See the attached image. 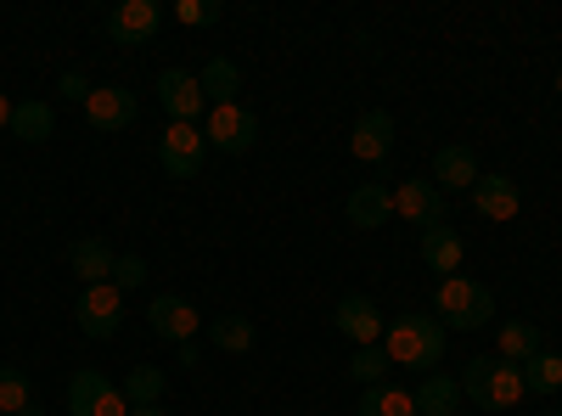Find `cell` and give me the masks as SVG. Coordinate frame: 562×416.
<instances>
[{
  "mask_svg": "<svg viewBox=\"0 0 562 416\" xmlns=\"http://www.w3.org/2000/svg\"><path fill=\"white\" fill-rule=\"evenodd\" d=\"M18 416H45V411H40V405H29V411H18Z\"/></svg>",
  "mask_w": 562,
  "mask_h": 416,
  "instance_id": "e575fe53",
  "label": "cell"
},
{
  "mask_svg": "<svg viewBox=\"0 0 562 416\" xmlns=\"http://www.w3.org/2000/svg\"><path fill=\"white\" fill-rule=\"evenodd\" d=\"M557 97H562V68H557Z\"/></svg>",
  "mask_w": 562,
  "mask_h": 416,
  "instance_id": "d590c367",
  "label": "cell"
},
{
  "mask_svg": "<svg viewBox=\"0 0 562 416\" xmlns=\"http://www.w3.org/2000/svg\"><path fill=\"white\" fill-rule=\"evenodd\" d=\"M540 349H546V344H540V327H535V321H506L501 338H495V355L512 360V366H524V360L540 355Z\"/></svg>",
  "mask_w": 562,
  "mask_h": 416,
  "instance_id": "cb8c5ba5",
  "label": "cell"
},
{
  "mask_svg": "<svg viewBox=\"0 0 562 416\" xmlns=\"http://www.w3.org/2000/svg\"><path fill=\"white\" fill-rule=\"evenodd\" d=\"M333 327H338V333H344L349 344L371 349V344H383V333H389V321H383V310L371 304V299L349 293V299H338V310H333Z\"/></svg>",
  "mask_w": 562,
  "mask_h": 416,
  "instance_id": "30bf717a",
  "label": "cell"
},
{
  "mask_svg": "<svg viewBox=\"0 0 562 416\" xmlns=\"http://www.w3.org/2000/svg\"><path fill=\"white\" fill-rule=\"evenodd\" d=\"M349 153H355L360 164H383V158L394 153V113H389V108L360 113L355 130H349Z\"/></svg>",
  "mask_w": 562,
  "mask_h": 416,
  "instance_id": "7c38bea8",
  "label": "cell"
},
{
  "mask_svg": "<svg viewBox=\"0 0 562 416\" xmlns=\"http://www.w3.org/2000/svg\"><path fill=\"white\" fill-rule=\"evenodd\" d=\"M158 23H164V12H158V0H119V7L108 12V40L113 45H147L153 34H158Z\"/></svg>",
  "mask_w": 562,
  "mask_h": 416,
  "instance_id": "9c48e42d",
  "label": "cell"
},
{
  "mask_svg": "<svg viewBox=\"0 0 562 416\" xmlns=\"http://www.w3.org/2000/svg\"><path fill=\"white\" fill-rule=\"evenodd\" d=\"M434 315L445 321V333H479L490 327L495 315V293L484 282H473V276H445V282L434 288Z\"/></svg>",
  "mask_w": 562,
  "mask_h": 416,
  "instance_id": "3957f363",
  "label": "cell"
},
{
  "mask_svg": "<svg viewBox=\"0 0 562 416\" xmlns=\"http://www.w3.org/2000/svg\"><path fill=\"white\" fill-rule=\"evenodd\" d=\"M175 18H180L186 29H214V23L225 18V7H220V0H180Z\"/></svg>",
  "mask_w": 562,
  "mask_h": 416,
  "instance_id": "f546056e",
  "label": "cell"
},
{
  "mask_svg": "<svg viewBox=\"0 0 562 416\" xmlns=\"http://www.w3.org/2000/svg\"><path fill=\"white\" fill-rule=\"evenodd\" d=\"M394 214L411 220V225H445V192L434 187V180H400L394 187Z\"/></svg>",
  "mask_w": 562,
  "mask_h": 416,
  "instance_id": "4fadbf2b",
  "label": "cell"
},
{
  "mask_svg": "<svg viewBox=\"0 0 562 416\" xmlns=\"http://www.w3.org/2000/svg\"><path fill=\"white\" fill-rule=\"evenodd\" d=\"M85 119L97 124V130H130L135 124V90L97 85V90H90V102H85Z\"/></svg>",
  "mask_w": 562,
  "mask_h": 416,
  "instance_id": "2e32d148",
  "label": "cell"
},
{
  "mask_svg": "<svg viewBox=\"0 0 562 416\" xmlns=\"http://www.w3.org/2000/svg\"><path fill=\"white\" fill-rule=\"evenodd\" d=\"M68 416H130V400L119 383H108L102 372H74L68 378Z\"/></svg>",
  "mask_w": 562,
  "mask_h": 416,
  "instance_id": "8992f818",
  "label": "cell"
},
{
  "mask_svg": "<svg viewBox=\"0 0 562 416\" xmlns=\"http://www.w3.org/2000/svg\"><path fill=\"white\" fill-rule=\"evenodd\" d=\"M12 108H18V102L7 97V90H0V130H12Z\"/></svg>",
  "mask_w": 562,
  "mask_h": 416,
  "instance_id": "d6a6232c",
  "label": "cell"
},
{
  "mask_svg": "<svg viewBox=\"0 0 562 416\" xmlns=\"http://www.w3.org/2000/svg\"><path fill=\"white\" fill-rule=\"evenodd\" d=\"M74 315H79V333H85V338H113V333L124 327V293H119L113 282H97V288L79 293Z\"/></svg>",
  "mask_w": 562,
  "mask_h": 416,
  "instance_id": "ba28073f",
  "label": "cell"
},
{
  "mask_svg": "<svg viewBox=\"0 0 562 416\" xmlns=\"http://www.w3.org/2000/svg\"><path fill=\"white\" fill-rule=\"evenodd\" d=\"M34 405V383L23 366H0V416H18Z\"/></svg>",
  "mask_w": 562,
  "mask_h": 416,
  "instance_id": "4316f807",
  "label": "cell"
},
{
  "mask_svg": "<svg viewBox=\"0 0 562 416\" xmlns=\"http://www.w3.org/2000/svg\"><path fill=\"white\" fill-rule=\"evenodd\" d=\"M344 214H349V225H360V231L389 225V220H394V187H383V180H366V187L349 192Z\"/></svg>",
  "mask_w": 562,
  "mask_h": 416,
  "instance_id": "e0dca14e",
  "label": "cell"
},
{
  "mask_svg": "<svg viewBox=\"0 0 562 416\" xmlns=\"http://www.w3.org/2000/svg\"><path fill=\"white\" fill-rule=\"evenodd\" d=\"M551 416H562V411H551Z\"/></svg>",
  "mask_w": 562,
  "mask_h": 416,
  "instance_id": "8d00e7d4",
  "label": "cell"
},
{
  "mask_svg": "<svg viewBox=\"0 0 562 416\" xmlns=\"http://www.w3.org/2000/svg\"><path fill=\"white\" fill-rule=\"evenodd\" d=\"M416 254H422L428 270H439V282H445V276H461L467 243H461L456 225H428V231H422V243H416Z\"/></svg>",
  "mask_w": 562,
  "mask_h": 416,
  "instance_id": "9a60e30c",
  "label": "cell"
},
{
  "mask_svg": "<svg viewBox=\"0 0 562 416\" xmlns=\"http://www.w3.org/2000/svg\"><path fill=\"white\" fill-rule=\"evenodd\" d=\"M209 338H214V349H225V355H248L254 338H259V327H254L248 315L231 310V315H214V321H209Z\"/></svg>",
  "mask_w": 562,
  "mask_h": 416,
  "instance_id": "603a6c76",
  "label": "cell"
},
{
  "mask_svg": "<svg viewBox=\"0 0 562 416\" xmlns=\"http://www.w3.org/2000/svg\"><path fill=\"white\" fill-rule=\"evenodd\" d=\"M140 282H147V259H140V254H119V265H113V288H119V293H135Z\"/></svg>",
  "mask_w": 562,
  "mask_h": 416,
  "instance_id": "4dcf8cb0",
  "label": "cell"
},
{
  "mask_svg": "<svg viewBox=\"0 0 562 416\" xmlns=\"http://www.w3.org/2000/svg\"><path fill=\"white\" fill-rule=\"evenodd\" d=\"M113 265H119V254L102 243V237H79L74 248H68V270L79 276L85 288H97V282H113Z\"/></svg>",
  "mask_w": 562,
  "mask_h": 416,
  "instance_id": "d6986e66",
  "label": "cell"
},
{
  "mask_svg": "<svg viewBox=\"0 0 562 416\" xmlns=\"http://www.w3.org/2000/svg\"><path fill=\"white\" fill-rule=\"evenodd\" d=\"M473 209L495 225H512L524 214V192H518V180H506V175H479V187H473Z\"/></svg>",
  "mask_w": 562,
  "mask_h": 416,
  "instance_id": "5bb4252c",
  "label": "cell"
},
{
  "mask_svg": "<svg viewBox=\"0 0 562 416\" xmlns=\"http://www.w3.org/2000/svg\"><path fill=\"white\" fill-rule=\"evenodd\" d=\"M355 416H416V400L405 389L378 383V389H366V400L355 405Z\"/></svg>",
  "mask_w": 562,
  "mask_h": 416,
  "instance_id": "484cf974",
  "label": "cell"
},
{
  "mask_svg": "<svg viewBox=\"0 0 562 416\" xmlns=\"http://www.w3.org/2000/svg\"><path fill=\"white\" fill-rule=\"evenodd\" d=\"M518 372H524V389H529V394H546V400H551V394L562 389V355H557V349H540V355H529V360L518 366Z\"/></svg>",
  "mask_w": 562,
  "mask_h": 416,
  "instance_id": "d4e9b609",
  "label": "cell"
},
{
  "mask_svg": "<svg viewBox=\"0 0 562 416\" xmlns=\"http://www.w3.org/2000/svg\"><path fill=\"white\" fill-rule=\"evenodd\" d=\"M461 400H473L479 411H506V405H518L529 389H524V372L512 360H501V355H473L461 366Z\"/></svg>",
  "mask_w": 562,
  "mask_h": 416,
  "instance_id": "7a4b0ae2",
  "label": "cell"
},
{
  "mask_svg": "<svg viewBox=\"0 0 562 416\" xmlns=\"http://www.w3.org/2000/svg\"><path fill=\"white\" fill-rule=\"evenodd\" d=\"M389 366H394V360H389V349H383V344H371V349H355L349 378H355V383H366V389H378V383L389 378Z\"/></svg>",
  "mask_w": 562,
  "mask_h": 416,
  "instance_id": "f1b7e54d",
  "label": "cell"
},
{
  "mask_svg": "<svg viewBox=\"0 0 562 416\" xmlns=\"http://www.w3.org/2000/svg\"><path fill=\"white\" fill-rule=\"evenodd\" d=\"M90 90H97V85H90L85 74H74V68L57 79V97H63V102H79V108H85V102H90Z\"/></svg>",
  "mask_w": 562,
  "mask_h": 416,
  "instance_id": "1f68e13d",
  "label": "cell"
},
{
  "mask_svg": "<svg viewBox=\"0 0 562 416\" xmlns=\"http://www.w3.org/2000/svg\"><path fill=\"white\" fill-rule=\"evenodd\" d=\"M445 321L439 315H394L389 333H383V349L394 366H411V372H434V366L445 360Z\"/></svg>",
  "mask_w": 562,
  "mask_h": 416,
  "instance_id": "6da1fadb",
  "label": "cell"
},
{
  "mask_svg": "<svg viewBox=\"0 0 562 416\" xmlns=\"http://www.w3.org/2000/svg\"><path fill=\"white\" fill-rule=\"evenodd\" d=\"M124 400H130V405H158V400H164V372H158V366H147V360L130 366V378H124Z\"/></svg>",
  "mask_w": 562,
  "mask_h": 416,
  "instance_id": "83f0119b",
  "label": "cell"
},
{
  "mask_svg": "<svg viewBox=\"0 0 562 416\" xmlns=\"http://www.w3.org/2000/svg\"><path fill=\"white\" fill-rule=\"evenodd\" d=\"M203 135H209V153H248L259 142V119L243 108V102H225V108H209L203 119Z\"/></svg>",
  "mask_w": 562,
  "mask_h": 416,
  "instance_id": "5b68a950",
  "label": "cell"
},
{
  "mask_svg": "<svg viewBox=\"0 0 562 416\" xmlns=\"http://www.w3.org/2000/svg\"><path fill=\"white\" fill-rule=\"evenodd\" d=\"M158 164L175 175V180H198L203 164H209V135L203 124H169L158 135Z\"/></svg>",
  "mask_w": 562,
  "mask_h": 416,
  "instance_id": "277c9868",
  "label": "cell"
},
{
  "mask_svg": "<svg viewBox=\"0 0 562 416\" xmlns=\"http://www.w3.org/2000/svg\"><path fill=\"white\" fill-rule=\"evenodd\" d=\"M147 327L158 333V338H169L175 349L180 344H192L198 338V327H203V315L186 304V299H175V293H158L153 304H147Z\"/></svg>",
  "mask_w": 562,
  "mask_h": 416,
  "instance_id": "8fae6325",
  "label": "cell"
},
{
  "mask_svg": "<svg viewBox=\"0 0 562 416\" xmlns=\"http://www.w3.org/2000/svg\"><path fill=\"white\" fill-rule=\"evenodd\" d=\"M158 102H164L169 124H203L209 119L203 85H198V74H186V68H164L158 74Z\"/></svg>",
  "mask_w": 562,
  "mask_h": 416,
  "instance_id": "52a82bcc",
  "label": "cell"
},
{
  "mask_svg": "<svg viewBox=\"0 0 562 416\" xmlns=\"http://www.w3.org/2000/svg\"><path fill=\"white\" fill-rule=\"evenodd\" d=\"M428 180H434L445 198H450V192H473V187H479V158H473V147H439Z\"/></svg>",
  "mask_w": 562,
  "mask_h": 416,
  "instance_id": "ac0fdd59",
  "label": "cell"
},
{
  "mask_svg": "<svg viewBox=\"0 0 562 416\" xmlns=\"http://www.w3.org/2000/svg\"><path fill=\"white\" fill-rule=\"evenodd\" d=\"M411 400H416V416H456L461 411V383L445 378V372H428V383H422Z\"/></svg>",
  "mask_w": 562,
  "mask_h": 416,
  "instance_id": "7402d4cb",
  "label": "cell"
},
{
  "mask_svg": "<svg viewBox=\"0 0 562 416\" xmlns=\"http://www.w3.org/2000/svg\"><path fill=\"white\" fill-rule=\"evenodd\" d=\"M198 85H203L209 108H225V102H237V90H243V68L231 63V57H209L203 74H198Z\"/></svg>",
  "mask_w": 562,
  "mask_h": 416,
  "instance_id": "44dd1931",
  "label": "cell"
},
{
  "mask_svg": "<svg viewBox=\"0 0 562 416\" xmlns=\"http://www.w3.org/2000/svg\"><path fill=\"white\" fill-rule=\"evenodd\" d=\"M12 135H18V142H29V147L52 142V135H57V113H52V102H40V97L18 102V108H12Z\"/></svg>",
  "mask_w": 562,
  "mask_h": 416,
  "instance_id": "ffe728a7",
  "label": "cell"
},
{
  "mask_svg": "<svg viewBox=\"0 0 562 416\" xmlns=\"http://www.w3.org/2000/svg\"><path fill=\"white\" fill-rule=\"evenodd\" d=\"M130 416H164V405H130Z\"/></svg>",
  "mask_w": 562,
  "mask_h": 416,
  "instance_id": "836d02e7",
  "label": "cell"
}]
</instances>
